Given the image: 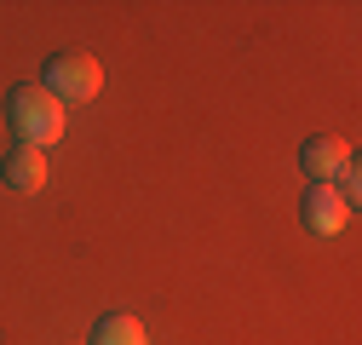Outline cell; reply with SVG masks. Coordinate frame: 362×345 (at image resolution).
Masks as SVG:
<instances>
[{
  "label": "cell",
  "mask_w": 362,
  "mask_h": 345,
  "mask_svg": "<svg viewBox=\"0 0 362 345\" xmlns=\"http://www.w3.org/2000/svg\"><path fill=\"white\" fill-rule=\"evenodd\" d=\"M6 121L18 127V144H35V150L64 139V104L47 86H12L6 93Z\"/></svg>",
  "instance_id": "cell-1"
},
{
  "label": "cell",
  "mask_w": 362,
  "mask_h": 345,
  "mask_svg": "<svg viewBox=\"0 0 362 345\" xmlns=\"http://www.w3.org/2000/svg\"><path fill=\"white\" fill-rule=\"evenodd\" d=\"M40 86H47L58 104H86V98H98V86H104V64L93 52H81V47L52 52L47 58V81H40Z\"/></svg>",
  "instance_id": "cell-2"
},
{
  "label": "cell",
  "mask_w": 362,
  "mask_h": 345,
  "mask_svg": "<svg viewBox=\"0 0 362 345\" xmlns=\"http://www.w3.org/2000/svg\"><path fill=\"white\" fill-rule=\"evenodd\" d=\"M299 219H305L310 236H339V230L351 225V201H345L334 185H310L305 201H299Z\"/></svg>",
  "instance_id": "cell-3"
},
{
  "label": "cell",
  "mask_w": 362,
  "mask_h": 345,
  "mask_svg": "<svg viewBox=\"0 0 362 345\" xmlns=\"http://www.w3.org/2000/svg\"><path fill=\"white\" fill-rule=\"evenodd\" d=\"M0 179H6V190H18V196H35L40 185H47V150L12 144L6 156H0Z\"/></svg>",
  "instance_id": "cell-4"
},
{
  "label": "cell",
  "mask_w": 362,
  "mask_h": 345,
  "mask_svg": "<svg viewBox=\"0 0 362 345\" xmlns=\"http://www.w3.org/2000/svg\"><path fill=\"white\" fill-rule=\"evenodd\" d=\"M299 161H305V172H310V185H334L339 167L351 161V144L334 139V133H316V139L299 144Z\"/></svg>",
  "instance_id": "cell-5"
},
{
  "label": "cell",
  "mask_w": 362,
  "mask_h": 345,
  "mask_svg": "<svg viewBox=\"0 0 362 345\" xmlns=\"http://www.w3.org/2000/svg\"><path fill=\"white\" fill-rule=\"evenodd\" d=\"M93 345H150V334H144V322H139V317L110 311V317H98V328H93Z\"/></svg>",
  "instance_id": "cell-6"
}]
</instances>
